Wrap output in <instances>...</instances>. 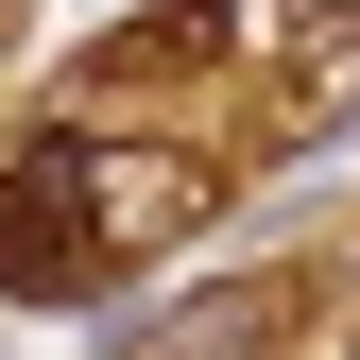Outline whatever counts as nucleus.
I'll list each match as a JSON object with an SVG mask.
<instances>
[{
	"label": "nucleus",
	"instance_id": "f257e3e1",
	"mask_svg": "<svg viewBox=\"0 0 360 360\" xmlns=\"http://www.w3.org/2000/svg\"><path fill=\"white\" fill-rule=\"evenodd\" d=\"M223 189H240V172L189 155V138L34 103L18 138H0V292H18V309H86V292L138 275V257H172Z\"/></svg>",
	"mask_w": 360,
	"mask_h": 360
}]
</instances>
